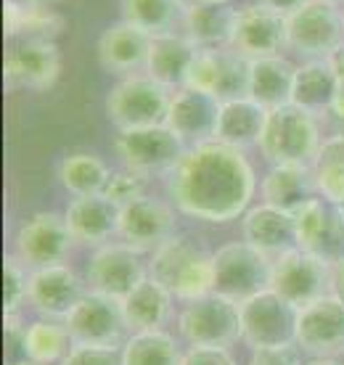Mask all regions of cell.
Listing matches in <instances>:
<instances>
[{
  "instance_id": "8992f818",
  "label": "cell",
  "mask_w": 344,
  "mask_h": 365,
  "mask_svg": "<svg viewBox=\"0 0 344 365\" xmlns=\"http://www.w3.org/2000/svg\"><path fill=\"white\" fill-rule=\"evenodd\" d=\"M344 43V6L308 0L286 16V51L302 61H323Z\"/></svg>"
},
{
  "instance_id": "c3c4849f",
  "label": "cell",
  "mask_w": 344,
  "mask_h": 365,
  "mask_svg": "<svg viewBox=\"0 0 344 365\" xmlns=\"http://www.w3.org/2000/svg\"><path fill=\"white\" fill-rule=\"evenodd\" d=\"M302 365H344V357H305Z\"/></svg>"
},
{
  "instance_id": "b9f144b4",
  "label": "cell",
  "mask_w": 344,
  "mask_h": 365,
  "mask_svg": "<svg viewBox=\"0 0 344 365\" xmlns=\"http://www.w3.org/2000/svg\"><path fill=\"white\" fill-rule=\"evenodd\" d=\"M29 312L21 315H3V336H6V363L24 357V336H27Z\"/></svg>"
},
{
  "instance_id": "9a60e30c",
  "label": "cell",
  "mask_w": 344,
  "mask_h": 365,
  "mask_svg": "<svg viewBox=\"0 0 344 365\" xmlns=\"http://www.w3.org/2000/svg\"><path fill=\"white\" fill-rule=\"evenodd\" d=\"M64 323L72 334L74 344L119 349L125 344V339L130 336L119 299H111L106 294L91 292V289L82 294L72 312L64 318Z\"/></svg>"
},
{
  "instance_id": "d4e9b609",
  "label": "cell",
  "mask_w": 344,
  "mask_h": 365,
  "mask_svg": "<svg viewBox=\"0 0 344 365\" xmlns=\"http://www.w3.org/2000/svg\"><path fill=\"white\" fill-rule=\"evenodd\" d=\"M148 51H151V35H146L127 21H119V24H111L109 29H103L98 37V46H96L101 69L114 74L117 80L143 72Z\"/></svg>"
},
{
  "instance_id": "d590c367",
  "label": "cell",
  "mask_w": 344,
  "mask_h": 365,
  "mask_svg": "<svg viewBox=\"0 0 344 365\" xmlns=\"http://www.w3.org/2000/svg\"><path fill=\"white\" fill-rule=\"evenodd\" d=\"M72 347V334H69L64 320L29 315L27 336H24V357L27 360L43 365H59Z\"/></svg>"
},
{
  "instance_id": "30bf717a",
  "label": "cell",
  "mask_w": 344,
  "mask_h": 365,
  "mask_svg": "<svg viewBox=\"0 0 344 365\" xmlns=\"http://www.w3.org/2000/svg\"><path fill=\"white\" fill-rule=\"evenodd\" d=\"M238 320H241V349L244 352L294 347L297 307L270 289L241 302Z\"/></svg>"
},
{
  "instance_id": "83f0119b",
  "label": "cell",
  "mask_w": 344,
  "mask_h": 365,
  "mask_svg": "<svg viewBox=\"0 0 344 365\" xmlns=\"http://www.w3.org/2000/svg\"><path fill=\"white\" fill-rule=\"evenodd\" d=\"M265 122H268V109L260 106L257 101H252L249 96L223 101L215 140L238 148V151H252V148L257 151Z\"/></svg>"
},
{
  "instance_id": "cb8c5ba5",
  "label": "cell",
  "mask_w": 344,
  "mask_h": 365,
  "mask_svg": "<svg viewBox=\"0 0 344 365\" xmlns=\"http://www.w3.org/2000/svg\"><path fill=\"white\" fill-rule=\"evenodd\" d=\"M241 238L254 249H260L270 259L297 249V220L291 212L275 210L270 204L254 201L246 215L238 220Z\"/></svg>"
},
{
  "instance_id": "d6986e66",
  "label": "cell",
  "mask_w": 344,
  "mask_h": 365,
  "mask_svg": "<svg viewBox=\"0 0 344 365\" xmlns=\"http://www.w3.org/2000/svg\"><path fill=\"white\" fill-rule=\"evenodd\" d=\"M228 48H233L244 58L286 53V16L263 3L236 9Z\"/></svg>"
},
{
  "instance_id": "60d3db41",
  "label": "cell",
  "mask_w": 344,
  "mask_h": 365,
  "mask_svg": "<svg viewBox=\"0 0 344 365\" xmlns=\"http://www.w3.org/2000/svg\"><path fill=\"white\" fill-rule=\"evenodd\" d=\"M59 365H122V357H119V349L114 347L74 344Z\"/></svg>"
},
{
  "instance_id": "e0dca14e",
  "label": "cell",
  "mask_w": 344,
  "mask_h": 365,
  "mask_svg": "<svg viewBox=\"0 0 344 365\" xmlns=\"http://www.w3.org/2000/svg\"><path fill=\"white\" fill-rule=\"evenodd\" d=\"M61 77V51L56 40H9L6 83L11 88L46 93Z\"/></svg>"
},
{
  "instance_id": "7c38bea8",
  "label": "cell",
  "mask_w": 344,
  "mask_h": 365,
  "mask_svg": "<svg viewBox=\"0 0 344 365\" xmlns=\"http://www.w3.org/2000/svg\"><path fill=\"white\" fill-rule=\"evenodd\" d=\"M175 233H181V212L175 210V204L167 196L146 193L119 207L117 238L146 255H151Z\"/></svg>"
},
{
  "instance_id": "44dd1931",
  "label": "cell",
  "mask_w": 344,
  "mask_h": 365,
  "mask_svg": "<svg viewBox=\"0 0 344 365\" xmlns=\"http://www.w3.org/2000/svg\"><path fill=\"white\" fill-rule=\"evenodd\" d=\"M220 101L183 85L172 91L170 111H167V128L181 138L186 146H201L218 138Z\"/></svg>"
},
{
  "instance_id": "6da1fadb",
  "label": "cell",
  "mask_w": 344,
  "mask_h": 365,
  "mask_svg": "<svg viewBox=\"0 0 344 365\" xmlns=\"http://www.w3.org/2000/svg\"><path fill=\"white\" fill-rule=\"evenodd\" d=\"M162 182L164 196L175 204L181 217L204 225H228L244 217L257 201L260 175L249 151L209 140L186 148Z\"/></svg>"
},
{
  "instance_id": "7a4b0ae2",
  "label": "cell",
  "mask_w": 344,
  "mask_h": 365,
  "mask_svg": "<svg viewBox=\"0 0 344 365\" xmlns=\"http://www.w3.org/2000/svg\"><path fill=\"white\" fill-rule=\"evenodd\" d=\"M148 275L178 302L212 292V249L191 233H175L148 255Z\"/></svg>"
},
{
  "instance_id": "4316f807",
  "label": "cell",
  "mask_w": 344,
  "mask_h": 365,
  "mask_svg": "<svg viewBox=\"0 0 344 365\" xmlns=\"http://www.w3.org/2000/svg\"><path fill=\"white\" fill-rule=\"evenodd\" d=\"M199 53V48L191 43L183 32H170V35L151 37V51L146 58L143 72L154 77L170 91H178L186 85L191 72V64Z\"/></svg>"
},
{
  "instance_id": "277c9868",
  "label": "cell",
  "mask_w": 344,
  "mask_h": 365,
  "mask_svg": "<svg viewBox=\"0 0 344 365\" xmlns=\"http://www.w3.org/2000/svg\"><path fill=\"white\" fill-rule=\"evenodd\" d=\"M172 331L186 347H241L238 304L215 292L181 302Z\"/></svg>"
},
{
  "instance_id": "2e32d148",
  "label": "cell",
  "mask_w": 344,
  "mask_h": 365,
  "mask_svg": "<svg viewBox=\"0 0 344 365\" xmlns=\"http://www.w3.org/2000/svg\"><path fill=\"white\" fill-rule=\"evenodd\" d=\"M85 292H88V283H85L82 267H74L72 262L29 270L27 312L40 318L64 320Z\"/></svg>"
},
{
  "instance_id": "7402d4cb",
  "label": "cell",
  "mask_w": 344,
  "mask_h": 365,
  "mask_svg": "<svg viewBox=\"0 0 344 365\" xmlns=\"http://www.w3.org/2000/svg\"><path fill=\"white\" fill-rule=\"evenodd\" d=\"M64 220L72 233L77 249L91 252L96 247H103L117 238L119 228V207L103 193L98 196H80L69 199L64 207Z\"/></svg>"
},
{
  "instance_id": "7bdbcfd3",
  "label": "cell",
  "mask_w": 344,
  "mask_h": 365,
  "mask_svg": "<svg viewBox=\"0 0 344 365\" xmlns=\"http://www.w3.org/2000/svg\"><path fill=\"white\" fill-rule=\"evenodd\" d=\"M305 357L299 355L297 347L281 349H252L244 352V365H302Z\"/></svg>"
},
{
  "instance_id": "836d02e7",
  "label": "cell",
  "mask_w": 344,
  "mask_h": 365,
  "mask_svg": "<svg viewBox=\"0 0 344 365\" xmlns=\"http://www.w3.org/2000/svg\"><path fill=\"white\" fill-rule=\"evenodd\" d=\"M122 365H183L186 344L175 331H146L130 334L119 347Z\"/></svg>"
},
{
  "instance_id": "5b68a950",
  "label": "cell",
  "mask_w": 344,
  "mask_h": 365,
  "mask_svg": "<svg viewBox=\"0 0 344 365\" xmlns=\"http://www.w3.org/2000/svg\"><path fill=\"white\" fill-rule=\"evenodd\" d=\"M273 259L244 238H228L212 249V292L241 304L270 289Z\"/></svg>"
},
{
  "instance_id": "816d5d0a",
  "label": "cell",
  "mask_w": 344,
  "mask_h": 365,
  "mask_svg": "<svg viewBox=\"0 0 344 365\" xmlns=\"http://www.w3.org/2000/svg\"><path fill=\"white\" fill-rule=\"evenodd\" d=\"M24 3H35V6H51L56 0H24Z\"/></svg>"
},
{
  "instance_id": "7dc6e473",
  "label": "cell",
  "mask_w": 344,
  "mask_h": 365,
  "mask_svg": "<svg viewBox=\"0 0 344 365\" xmlns=\"http://www.w3.org/2000/svg\"><path fill=\"white\" fill-rule=\"evenodd\" d=\"M328 117L336 119L339 125H344V85L342 83H339V91H336V96H334V103H331Z\"/></svg>"
},
{
  "instance_id": "9c48e42d",
  "label": "cell",
  "mask_w": 344,
  "mask_h": 365,
  "mask_svg": "<svg viewBox=\"0 0 344 365\" xmlns=\"http://www.w3.org/2000/svg\"><path fill=\"white\" fill-rule=\"evenodd\" d=\"M74 244L72 233L66 228V220L59 212H35L24 217L14 230L11 238V255L29 270L64 265L72 262Z\"/></svg>"
},
{
  "instance_id": "681fc988",
  "label": "cell",
  "mask_w": 344,
  "mask_h": 365,
  "mask_svg": "<svg viewBox=\"0 0 344 365\" xmlns=\"http://www.w3.org/2000/svg\"><path fill=\"white\" fill-rule=\"evenodd\" d=\"M196 3H212V6H231L233 0H196Z\"/></svg>"
},
{
  "instance_id": "f5cc1de1",
  "label": "cell",
  "mask_w": 344,
  "mask_h": 365,
  "mask_svg": "<svg viewBox=\"0 0 344 365\" xmlns=\"http://www.w3.org/2000/svg\"><path fill=\"white\" fill-rule=\"evenodd\" d=\"M183 3H186V6H191V3H196V0H183Z\"/></svg>"
},
{
  "instance_id": "8d00e7d4",
  "label": "cell",
  "mask_w": 344,
  "mask_h": 365,
  "mask_svg": "<svg viewBox=\"0 0 344 365\" xmlns=\"http://www.w3.org/2000/svg\"><path fill=\"white\" fill-rule=\"evenodd\" d=\"M318 196L342 204L344 201V133H328L313 159Z\"/></svg>"
},
{
  "instance_id": "4fadbf2b",
  "label": "cell",
  "mask_w": 344,
  "mask_h": 365,
  "mask_svg": "<svg viewBox=\"0 0 344 365\" xmlns=\"http://www.w3.org/2000/svg\"><path fill=\"white\" fill-rule=\"evenodd\" d=\"M294 347L302 357H344V302L334 294L297 307Z\"/></svg>"
},
{
  "instance_id": "4dcf8cb0",
  "label": "cell",
  "mask_w": 344,
  "mask_h": 365,
  "mask_svg": "<svg viewBox=\"0 0 344 365\" xmlns=\"http://www.w3.org/2000/svg\"><path fill=\"white\" fill-rule=\"evenodd\" d=\"M114 167L106 165V159L91 151H74L59 159L56 165V180L64 191L69 193V199L80 196H98L106 191V182L111 178Z\"/></svg>"
},
{
  "instance_id": "603a6c76",
  "label": "cell",
  "mask_w": 344,
  "mask_h": 365,
  "mask_svg": "<svg viewBox=\"0 0 344 365\" xmlns=\"http://www.w3.org/2000/svg\"><path fill=\"white\" fill-rule=\"evenodd\" d=\"M119 307L127 334H146V331H172L181 302L148 275L143 283H138L133 292L119 299Z\"/></svg>"
},
{
  "instance_id": "ab89813d",
  "label": "cell",
  "mask_w": 344,
  "mask_h": 365,
  "mask_svg": "<svg viewBox=\"0 0 344 365\" xmlns=\"http://www.w3.org/2000/svg\"><path fill=\"white\" fill-rule=\"evenodd\" d=\"M183 365H244L241 347H186Z\"/></svg>"
},
{
  "instance_id": "db71d44e",
  "label": "cell",
  "mask_w": 344,
  "mask_h": 365,
  "mask_svg": "<svg viewBox=\"0 0 344 365\" xmlns=\"http://www.w3.org/2000/svg\"><path fill=\"white\" fill-rule=\"evenodd\" d=\"M339 210H342V215H344V201H342V204H339Z\"/></svg>"
},
{
  "instance_id": "52a82bcc",
  "label": "cell",
  "mask_w": 344,
  "mask_h": 365,
  "mask_svg": "<svg viewBox=\"0 0 344 365\" xmlns=\"http://www.w3.org/2000/svg\"><path fill=\"white\" fill-rule=\"evenodd\" d=\"M186 143L167 125L133 128L114 133V156L125 170L143 175L148 180H164L181 156L186 154Z\"/></svg>"
},
{
  "instance_id": "d6a6232c",
  "label": "cell",
  "mask_w": 344,
  "mask_h": 365,
  "mask_svg": "<svg viewBox=\"0 0 344 365\" xmlns=\"http://www.w3.org/2000/svg\"><path fill=\"white\" fill-rule=\"evenodd\" d=\"M236 9L233 6H212V3H191L183 16L181 32L196 48H223L231 40Z\"/></svg>"
},
{
  "instance_id": "f35d334b",
  "label": "cell",
  "mask_w": 344,
  "mask_h": 365,
  "mask_svg": "<svg viewBox=\"0 0 344 365\" xmlns=\"http://www.w3.org/2000/svg\"><path fill=\"white\" fill-rule=\"evenodd\" d=\"M146 193H151V180L148 178L133 173V170H125V167H114L103 196L114 201L117 207H125V204L141 199Z\"/></svg>"
},
{
  "instance_id": "ba28073f",
  "label": "cell",
  "mask_w": 344,
  "mask_h": 365,
  "mask_svg": "<svg viewBox=\"0 0 344 365\" xmlns=\"http://www.w3.org/2000/svg\"><path fill=\"white\" fill-rule=\"evenodd\" d=\"M172 91L146 72L119 77L106 93V117L114 130L164 125L170 111Z\"/></svg>"
},
{
  "instance_id": "5bb4252c",
  "label": "cell",
  "mask_w": 344,
  "mask_h": 365,
  "mask_svg": "<svg viewBox=\"0 0 344 365\" xmlns=\"http://www.w3.org/2000/svg\"><path fill=\"white\" fill-rule=\"evenodd\" d=\"M270 292L283 297L294 307H305L331 294V265L305 249H291L273 259Z\"/></svg>"
},
{
  "instance_id": "ee69618b",
  "label": "cell",
  "mask_w": 344,
  "mask_h": 365,
  "mask_svg": "<svg viewBox=\"0 0 344 365\" xmlns=\"http://www.w3.org/2000/svg\"><path fill=\"white\" fill-rule=\"evenodd\" d=\"M257 3H263V6H268V9L278 11V14H283V16H289V14H294L299 6H305L308 0H257Z\"/></svg>"
},
{
  "instance_id": "8fae6325",
  "label": "cell",
  "mask_w": 344,
  "mask_h": 365,
  "mask_svg": "<svg viewBox=\"0 0 344 365\" xmlns=\"http://www.w3.org/2000/svg\"><path fill=\"white\" fill-rule=\"evenodd\" d=\"M82 275L91 292L122 299L148 278V255L114 238L85 255Z\"/></svg>"
},
{
  "instance_id": "3957f363",
  "label": "cell",
  "mask_w": 344,
  "mask_h": 365,
  "mask_svg": "<svg viewBox=\"0 0 344 365\" xmlns=\"http://www.w3.org/2000/svg\"><path fill=\"white\" fill-rule=\"evenodd\" d=\"M323 138V119L286 103L268 111L257 154L265 165H313Z\"/></svg>"
},
{
  "instance_id": "f546056e",
  "label": "cell",
  "mask_w": 344,
  "mask_h": 365,
  "mask_svg": "<svg viewBox=\"0 0 344 365\" xmlns=\"http://www.w3.org/2000/svg\"><path fill=\"white\" fill-rule=\"evenodd\" d=\"M336 91H339V80H336L334 69L326 58L323 61H299L297 69H294L289 103L326 119Z\"/></svg>"
},
{
  "instance_id": "1f68e13d",
  "label": "cell",
  "mask_w": 344,
  "mask_h": 365,
  "mask_svg": "<svg viewBox=\"0 0 344 365\" xmlns=\"http://www.w3.org/2000/svg\"><path fill=\"white\" fill-rule=\"evenodd\" d=\"M3 9H6L3 24L9 40H56L66 29V21L48 6L6 0Z\"/></svg>"
},
{
  "instance_id": "f1b7e54d",
  "label": "cell",
  "mask_w": 344,
  "mask_h": 365,
  "mask_svg": "<svg viewBox=\"0 0 344 365\" xmlns=\"http://www.w3.org/2000/svg\"><path fill=\"white\" fill-rule=\"evenodd\" d=\"M294 69L283 53L263 56V58H249V72H246V96L257 101L265 109H278L291 101V83H294Z\"/></svg>"
},
{
  "instance_id": "74e56055",
  "label": "cell",
  "mask_w": 344,
  "mask_h": 365,
  "mask_svg": "<svg viewBox=\"0 0 344 365\" xmlns=\"http://www.w3.org/2000/svg\"><path fill=\"white\" fill-rule=\"evenodd\" d=\"M29 267H24L16 257L6 252L3 257V315L27 312Z\"/></svg>"
},
{
  "instance_id": "bcb514c9",
  "label": "cell",
  "mask_w": 344,
  "mask_h": 365,
  "mask_svg": "<svg viewBox=\"0 0 344 365\" xmlns=\"http://www.w3.org/2000/svg\"><path fill=\"white\" fill-rule=\"evenodd\" d=\"M328 64H331V69H334V74H336V80L344 85V43L339 48H336L334 53L328 56L326 58Z\"/></svg>"
},
{
  "instance_id": "ac0fdd59",
  "label": "cell",
  "mask_w": 344,
  "mask_h": 365,
  "mask_svg": "<svg viewBox=\"0 0 344 365\" xmlns=\"http://www.w3.org/2000/svg\"><path fill=\"white\" fill-rule=\"evenodd\" d=\"M246 72H249V58L236 53L233 48H199L186 85L223 103L246 96Z\"/></svg>"
},
{
  "instance_id": "f907efd6",
  "label": "cell",
  "mask_w": 344,
  "mask_h": 365,
  "mask_svg": "<svg viewBox=\"0 0 344 365\" xmlns=\"http://www.w3.org/2000/svg\"><path fill=\"white\" fill-rule=\"evenodd\" d=\"M6 365H43V363H35V360H27V357H21V360H14V363H6Z\"/></svg>"
},
{
  "instance_id": "f6af8a7d",
  "label": "cell",
  "mask_w": 344,
  "mask_h": 365,
  "mask_svg": "<svg viewBox=\"0 0 344 365\" xmlns=\"http://www.w3.org/2000/svg\"><path fill=\"white\" fill-rule=\"evenodd\" d=\"M331 294L344 302V257L331 265Z\"/></svg>"
},
{
  "instance_id": "484cf974",
  "label": "cell",
  "mask_w": 344,
  "mask_h": 365,
  "mask_svg": "<svg viewBox=\"0 0 344 365\" xmlns=\"http://www.w3.org/2000/svg\"><path fill=\"white\" fill-rule=\"evenodd\" d=\"M315 196L318 188L310 165H268L260 175L257 201L270 204L275 210L297 215Z\"/></svg>"
},
{
  "instance_id": "ffe728a7",
  "label": "cell",
  "mask_w": 344,
  "mask_h": 365,
  "mask_svg": "<svg viewBox=\"0 0 344 365\" xmlns=\"http://www.w3.org/2000/svg\"><path fill=\"white\" fill-rule=\"evenodd\" d=\"M297 247L334 265L344 257V215L339 204L315 196L294 215Z\"/></svg>"
},
{
  "instance_id": "11a10c76",
  "label": "cell",
  "mask_w": 344,
  "mask_h": 365,
  "mask_svg": "<svg viewBox=\"0 0 344 365\" xmlns=\"http://www.w3.org/2000/svg\"><path fill=\"white\" fill-rule=\"evenodd\" d=\"M334 3H342V6H344V0H334Z\"/></svg>"
},
{
  "instance_id": "e575fe53",
  "label": "cell",
  "mask_w": 344,
  "mask_h": 365,
  "mask_svg": "<svg viewBox=\"0 0 344 365\" xmlns=\"http://www.w3.org/2000/svg\"><path fill=\"white\" fill-rule=\"evenodd\" d=\"M186 9L188 6L183 0H122L119 3L122 21L151 37L181 32Z\"/></svg>"
}]
</instances>
